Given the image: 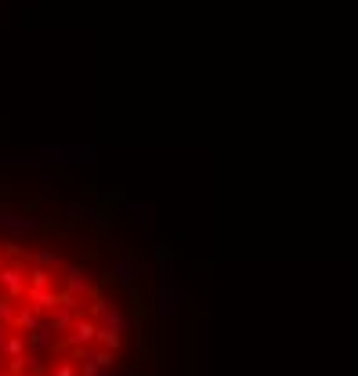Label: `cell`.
I'll use <instances>...</instances> for the list:
<instances>
[{
	"mask_svg": "<svg viewBox=\"0 0 358 376\" xmlns=\"http://www.w3.org/2000/svg\"><path fill=\"white\" fill-rule=\"evenodd\" d=\"M25 261H29V264H40V268H51V271H62V268H66V261L58 257L54 249H37V254H29Z\"/></svg>",
	"mask_w": 358,
	"mask_h": 376,
	"instance_id": "obj_13",
	"label": "cell"
},
{
	"mask_svg": "<svg viewBox=\"0 0 358 376\" xmlns=\"http://www.w3.org/2000/svg\"><path fill=\"white\" fill-rule=\"evenodd\" d=\"M76 315H80V311H76V307H66V304H54V307H51V319H47V322H51V329H54L58 336H62V333H66V329H69V326L76 322Z\"/></svg>",
	"mask_w": 358,
	"mask_h": 376,
	"instance_id": "obj_11",
	"label": "cell"
},
{
	"mask_svg": "<svg viewBox=\"0 0 358 376\" xmlns=\"http://www.w3.org/2000/svg\"><path fill=\"white\" fill-rule=\"evenodd\" d=\"M69 221H76V225H91L95 232H109L112 225L105 221V213H102V206L98 203H91V199H73L69 203Z\"/></svg>",
	"mask_w": 358,
	"mask_h": 376,
	"instance_id": "obj_2",
	"label": "cell"
},
{
	"mask_svg": "<svg viewBox=\"0 0 358 376\" xmlns=\"http://www.w3.org/2000/svg\"><path fill=\"white\" fill-rule=\"evenodd\" d=\"M98 322H102V326H109V329H119V333L127 329V315H124V311H119V307H105Z\"/></svg>",
	"mask_w": 358,
	"mask_h": 376,
	"instance_id": "obj_15",
	"label": "cell"
},
{
	"mask_svg": "<svg viewBox=\"0 0 358 376\" xmlns=\"http://www.w3.org/2000/svg\"><path fill=\"white\" fill-rule=\"evenodd\" d=\"M25 340H29V351H37V355H47V351L58 348V333H54L51 322H44V319H40L37 329H29V333H25Z\"/></svg>",
	"mask_w": 358,
	"mask_h": 376,
	"instance_id": "obj_4",
	"label": "cell"
},
{
	"mask_svg": "<svg viewBox=\"0 0 358 376\" xmlns=\"http://www.w3.org/2000/svg\"><path fill=\"white\" fill-rule=\"evenodd\" d=\"M0 261H4V254H0Z\"/></svg>",
	"mask_w": 358,
	"mask_h": 376,
	"instance_id": "obj_19",
	"label": "cell"
},
{
	"mask_svg": "<svg viewBox=\"0 0 358 376\" xmlns=\"http://www.w3.org/2000/svg\"><path fill=\"white\" fill-rule=\"evenodd\" d=\"M29 355V340H25V333H15V329H8V336H4V348H0V358H25Z\"/></svg>",
	"mask_w": 358,
	"mask_h": 376,
	"instance_id": "obj_7",
	"label": "cell"
},
{
	"mask_svg": "<svg viewBox=\"0 0 358 376\" xmlns=\"http://www.w3.org/2000/svg\"><path fill=\"white\" fill-rule=\"evenodd\" d=\"M33 311H40V315H51V307L58 304V297H54V290L51 286H25V297H22Z\"/></svg>",
	"mask_w": 358,
	"mask_h": 376,
	"instance_id": "obj_6",
	"label": "cell"
},
{
	"mask_svg": "<svg viewBox=\"0 0 358 376\" xmlns=\"http://www.w3.org/2000/svg\"><path fill=\"white\" fill-rule=\"evenodd\" d=\"M44 163H76L73 160V148H44Z\"/></svg>",
	"mask_w": 358,
	"mask_h": 376,
	"instance_id": "obj_16",
	"label": "cell"
},
{
	"mask_svg": "<svg viewBox=\"0 0 358 376\" xmlns=\"http://www.w3.org/2000/svg\"><path fill=\"white\" fill-rule=\"evenodd\" d=\"M25 261L15 257V261H0V293L11 297V300H22L25 297Z\"/></svg>",
	"mask_w": 358,
	"mask_h": 376,
	"instance_id": "obj_1",
	"label": "cell"
},
{
	"mask_svg": "<svg viewBox=\"0 0 358 376\" xmlns=\"http://www.w3.org/2000/svg\"><path fill=\"white\" fill-rule=\"evenodd\" d=\"M15 307H18V300H11V297L0 293V322H8V326H11V319H15Z\"/></svg>",
	"mask_w": 358,
	"mask_h": 376,
	"instance_id": "obj_18",
	"label": "cell"
},
{
	"mask_svg": "<svg viewBox=\"0 0 358 376\" xmlns=\"http://www.w3.org/2000/svg\"><path fill=\"white\" fill-rule=\"evenodd\" d=\"M109 275L119 282V286H127V290H138V282H141V271H138V257H119L112 261Z\"/></svg>",
	"mask_w": 358,
	"mask_h": 376,
	"instance_id": "obj_5",
	"label": "cell"
},
{
	"mask_svg": "<svg viewBox=\"0 0 358 376\" xmlns=\"http://www.w3.org/2000/svg\"><path fill=\"white\" fill-rule=\"evenodd\" d=\"M95 343H98V348H105V351H119V348H124V333H119V329H109V326L98 322Z\"/></svg>",
	"mask_w": 358,
	"mask_h": 376,
	"instance_id": "obj_12",
	"label": "cell"
},
{
	"mask_svg": "<svg viewBox=\"0 0 358 376\" xmlns=\"http://www.w3.org/2000/svg\"><path fill=\"white\" fill-rule=\"evenodd\" d=\"M47 376H80L73 358H58L54 365H47Z\"/></svg>",
	"mask_w": 358,
	"mask_h": 376,
	"instance_id": "obj_17",
	"label": "cell"
},
{
	"mask_svg": "<svg viewBox=\"0 0 358 376\" xmlns=\"http://www.w3.org/2000/svg\"><path fill=\"white\" fill-rule=\"evenodd\" d=\"M40 311H33V307H29V304H18L15 307V319H11V329L15 333H29V329H37L40 326Z\"/></svg>",
	"mask_w": 358,
	"mask_h": 376,
	"instance_id": "obj_8",
	"label": "cell"
},
{
	"mask_svg": "<svg viewBox=\"0 0 358 376\" xmlns=\"http://www.w3.org/2000/svg\"><path fill=\"white\" fill-rule=\"evenodd\" d=\"M156 268H160V286H170V275H174V249H170V242H156Z\"/></svg>",
	"mask_w": 358,
	"mask_h": 376,
	"instance_id": "obj_10",
	"label": "cell"
},
{
	"mask_svg": "<svg viewBox=\"0 0 358 376\" xmlns=\"http://www.w3.org/2000/svg\"><path fill=\"white\" fill-rule=\"evenodd\" d=\"M58 282H62V286H66V290L80 293L83 300H87V297H91V293H95V282H91V278H87V271H83L80 264H66L62 271H58Z\"/></svg>",
	"mask_w": 358,
	"mask_h": 376,
	"instance_id": "obj_3",
	"label": "cell"
},
{
	"mask_svg": "<svg viewBox=\"0 0 358 376\" xmlns=\"http://www.w3.org/2000/svg\"><path fill=\"white\" fill-rule=\"evenodd\" d=\"M25 282H29V286H51V290H58V271L25 261Z\"/></svg>",
	"mask_w": 358,
	"mask_h": 376,
	"instance_id": "obj_9",
	"label": "cell"
},
{
	"mask_svg": "<svg viewBox=\"0 0 358 376\" xmlns=\"http://www.w3.org/2000/svg\"><path fill=\"white\" fill-rule=\"evenodd\" d=\"M131 213H134L138 225L156 228V203H131Z\"/></svg>",
	"mask_w": 358,
	"mask_h": 376,
	"instance_id": "obj_14",
	"label": "cell"
}]
</instances>
